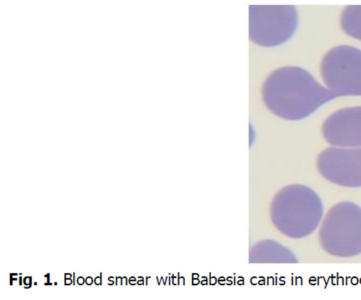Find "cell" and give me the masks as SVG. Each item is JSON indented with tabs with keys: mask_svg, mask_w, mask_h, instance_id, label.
I'll return each mask as SVG.
<instances>
[{
	"mask_svg": "<svg viewBox=\"0 0 361 300\" xmlns=\"http://www.w3.org/2000/svg\"><path fill=\"white\" fill-rule=\"evenodd\" d=\"M130 284H132V285H133V284L135 283V278H134V277H131V278L130 279Z\"/></svg>",
	"mask_w": 361,
	"mask_h": 300,
	"instance_id": "15",
	"label": "cell"
},
{
	"mask_svg": "<svg viewBox=\"0 0 361 300\" xmlns=\"http://www.w3.org/2000/svg\"><path fill=\"white\" fill-rule=\"evenodd\" d=\"M298 15L293 6H250V37L262 46L285 44L295 35Z\"/></svg>",
	"mask_w": 361,
	"mask_h": 300,
	"instance_id": "4",
	"label": "cell"
},
{
	"mask_svg": "<svg viewBox=\"0 0 361 300\" xmlns=\"http://www.w3.org/2000/svg\"><path fill=\"white\" fill-rule=\"evenodd\" d=\"M71 283H72V281H71V278L66 279L65 285H71Z\"/></svg>",
	"mask_w": 361,
	"mask_h": 300,
	"instance_id": "13",
	"label": "cell"
},
{
	"mask_svg": "<svg viewBox=\"0 0 361 300\" xmlns=\"http://www.w3.org/2000/svg\"><path fill=\"white\" fill-rule=\"evenodd\" d=\"M262 97L276 115L283 120H300L338 96L324 89L306 70L287 66L267 77L262 87Z\"/></svg>",
	"mask_w": 361,
	"mask_h": 300,
	"instance_id": "1",
	"label": "cell"
},
{
	"mask_svg": "<svg viewBox=\"0 0 361 300\" xmlns=\"http://www.w3.org/2000/svg\"><path fill=\"white\" fill-rule=\"evenodd\" d=\"M329 255L350 258L361 254V208L352 201L335 204L324 217L319 232Z\"/></svg>",
	"mask_w": 361,
	"mask_h": 300,
	"instance_id": "3",
	"label": "cell"
},
{
	"mask_svg": "<svg viewBox=\"0 0 361 300\" xmlns=\"http://www.w3.org/2000/svg\"><path fill=\"white\" fill-rule=\"evenodd\" d=\"M341 27L350 36L361 40V6H349L341 15Z\"/></svg>",
	"mask_w": 361,
	"mask_h": 300,
	"instance_id": "8",
	"label": "cell"
},
{
	"mask_svg": "<svg viewBox=\"0 0 361 300\" xmlns=\"http://www.w3.org/2000/svg\"><path fill=\"white\" fill-rule=\"evenodd\" d=\"M65 278L66 279H68V278H71V274H65Z\"/></svg>",
	"mask_w": 361,
	"mask_h": 300,
	"instance_id": "16",
	"label": "cell"
},
{
	"mask_svg": "<svg viewBox=\"0 0 361 300\" xmlns=\"http://www.w3.org/2000/svg\"><path fill=\"white\" fill-rule=\"evenodd\" d=\"M95 284L97 286L102 285V275L95 278Z\"/></svg>",
	"mask_w": 361,
	"mask_h": 300,
	"instance_id": "10",
	"label": "cell"
},
{
	"mask_svg": "<svg viewBox=\"0 0 361 300\" xmlns=\"http://www.w3.org/2000/svg\"><path fill=\"white\" fill-rule=\"evenodd\" d=\"M326 141L337 147H361V106L332 113L322 126Z\"/></svg>",
	"mask_w": 361,
	"mask_h": 300,
	"instance_id": "7",
	"label": "cell"
},
{
	"mask_svg": "<svg viewBox=\"0 0 361 300\" xmlns=\"http://www.w3.org/2000/svg\"><path fill=\"white\" fill-rule=\"evenodd\" d=\"M317 168L324 178L347 188L361 187V148H329L319 155Z\"/></svg>",
	"mask_w": 361,
	"mask_h": 300,
	"instance_id": "6",
	"label": "cell"
},
{
	"mask_svg": "<svg viewBox=\"0 0 361 300\" xmlns=\"http://www.w3.org/2000/svg\"><path fill=\"white\" fill-rule=\"evenodd\" d=\"M321 71L324 82L338 96H361V50L335 46L324 56Z\"/></svg>",
	"mask_w": 361,
	"mask_h": 300,
	"instance_id": "5",
	"label": "cell"
},
{
	"mask_svg": "<svg viewBox=\"0 0 361 300\" xmlns=\"http://www.w3.org/2000/svg\"><path fill=\"white\" fill-rule=\"evenodd\" d=\"M323 214L322 199L307 186L288 185L273 200V223L282 234L293 239L312 234L321 223Z\"/></svg>",
	"mask_w": 361,
	"mask_h": 300,
	"instance_id": "2",
	"label": "cell"
},
{
	"mask_svg": "<svg viewBox=\"0 0 361 300\" xmlns=\"http://www.w3.org/2000/svg\"><path fill=\"white\" fill-rule=\"evenodd\" d=\"M108 280H109V285H113V284H114V277H109V279H108Z\"/></svg>",
	"mask_w": 361,
	"mask_h": 300,
	"instance_id": "14",
	"label": "cell"
},
{
	"mask_svg": "<svg viewBox=\"0 0 361 300\" xmlns=\"http://www.w3.org/2000/svg\"><path fill=\"white\" fill-rule=\"evenodd\" d=\"M24 284H25V285H28L25 288H30V287H32V277H25Z\"/></svg>",
	"mask_w": 361,
	"mask_h": 300,
	"instance_id": "9",
	"label": "cell"
},
{
	"mask_svg": "<svg viewBox=\"0 0 361 300\" xmlns=\"http://www.w3.org/2000/svg\"><path fill=\"white\" fill-rule=\"evenodd\" d=\"M92 282H94V281H92V278L91 277L86 278L87 285H92Z\"/></svg>",
	"mask_w": 361,
	"mask_h": 300,
	"instance_id": "12",
	"label": "cell"
},
{
	"mask_svg": "<svg viewBox=\"0 0 361 300\" xmlns=\"http://www.w3.org/2000/svg\"><path fill=\"white\" fill-rule=\"evenodd\" d=\"M77 282H78L79 285H82V284L85 283V278L80 277L78 279H77Z\"/></svg>",
	"mask_w": 361,
	"mask_h": 300,
	"instance_id": "11",
	"label": "cell"
}]
</instances>
